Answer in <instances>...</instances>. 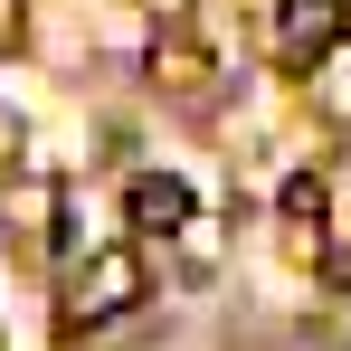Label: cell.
Here are the masks:
<instances>
[{"instance_id":"1","label":"cell","mask_w":351,"mask_h":351,"mask_svg":"<svg viewBox=\"0 0 351 351\" xmlns=\"http://www.w3.org/2000/svg\"><path fill=\"white\" fill-rule=\"evenodd\" d=\"M143 304V256L133 247H95L86 266H76V285H66V323L86 332V323H114Z\"/></svg>"},{"instance_id":"2","label":"cell","mask_w":351,"mask_h":351,"mask_svg":"<svg viewBox=\"0 0 351 351\" xmlns=\"http://www.w3.org/2000/svg\"><path fill=\"white\" fill-rule=\"evenodd\" d=\"M123 219H133L143 237H180V228H190V180H180V171H133Z\"/></svg>"},{"instance_id":"3","label":"cell","mask_w":351,"mask_h":351,"mask_svg":"<svg viewBox=\"0 0 351 351\" xmlns=\"http://www.w3.org/2000/svg\"><path fill=\"white\" fill-rule=\"evenodd\" d=\"M332 29H342L332 0H285V10H276V58H285V66H323Z\"/></svg>"},{"instance_id":"4","label":"cell","mask_w":351,"mask_h":351,"mask_svg":"<svg viewBox=\"0 0 351 351\" xmlns=\"http://www.w3.org/2000/svg\"><path fill=\"white\" fill-rule=\"evenodd\" d=\"M313 209H323V180L294 171V180H285V219H294V228H313Z\"/></svg>"}]
</instances>
